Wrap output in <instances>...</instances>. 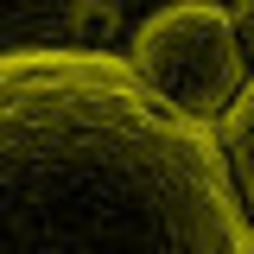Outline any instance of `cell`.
Masks as SVG:
<instances>
[{
    "instance_id": "obj_1",
    "label": "cell",
    "mask_w": 254,
    "mask_h": 254,
    "mask_svg": "<svg viewBox=\"0 0 254 254\" xmlns=\"http://www.w3.org/2000/svg\"><path fill=\"white\" fill-rule=\"evenodd\" d=\"M0 254H254L216 127L178 121L121 51H0Z\"/></svg>"
},
{
    "instance_id": "obj_2",
    "label": "cell",
    "mask_w": 254,
    "mask_h": 254,
    "mask_svg": "<svg viewBox=\"0 0 254 254\" xmlns=\"http://www.w3.org/2000/svg\"><path fill=\"white\" fill-rule=\"evenodd\" d=\"M121 58L159 108H172L178 121H197V127H216L222 108L254 76L222 0H172V6L146 13Z\"/></svg>"
},
{
    "instance_id": "obj_3",
    "label": "cell",
    "mask_w": 254,
    "mask_h": 254,
    "mask_svg": "<svg viewBox=\"0 0 254 254\" xmlns=\"http://www.w3.org/2000/svg\"><path fill=\"white\" fill-rule=\"evenodd\" d=\"M216 153H222V172H229V190H235V203H242V222L254 229V76L242 83V95L222 108Z\"/></svg>"
},
{
    "instance_id": "obj_4",
    "label": "cell",
    "mask_w": 254,
    "mask_h": 254,
    "mask_svg": "<svg viewBox=\"0 0 254 254\" xmlns=\"http://www.w3.org/2000/svg\"><path fill=\"white\" fill-rule=\"evenodd\" d=\"M229 26H235V45H242V58L254 70V0H235L229 6Z\"/></svg>"
}]
</instances>
